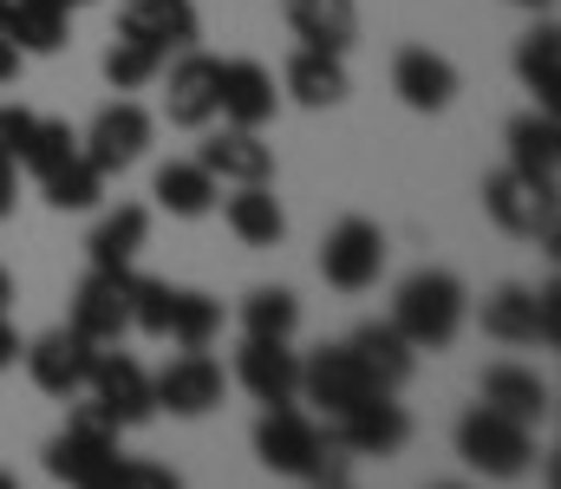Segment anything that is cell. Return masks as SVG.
Listing matches in <instances>:
<instances>
[{
  "label": "cell",
  "instance_id": "obj_35",
  "mask_svg": "<svg viewBox=\"0 0 561 489\" xmlns=\"http://www.w3.org/2000/svg\"><path fill=\"white\" fill-rule=\"evenodd\" d=\"M66 158H79V131H72L66 118H39V125H33V138H26V151H20V170L53 176Z\"/></svg>",
  "mask_w": 561,
  "mask_h": 489
},
{
  "label": "cell",
  "instance_id": "obj_38",
  "mask_svg": "<svg viewBox=\"0 0 561 489\" xmlns=\"http://www.w3.org/2000/svg\"><path fill=\"white\" fill-rule=\"evenodd\" d=\"M33 112H20V105H0V163H20L26 151V138H33Z\"/></svg>",
  "mask_w": 561,
  "mask_h": 489
},
{
  "label": "cell",
  "instance_id": "obj_28",
  "mask_svg": "<svg viewBox=\"0 0 561 489\" xmlns=\"http://www.w3.org/2000/svg\"><path fill=\"white\" fill-rule=\"evenodd\" d=\"M144 235H150V209L144 202H118L99 229H92V268H105V275H118V268H131L144 248Z\"/></svg>",
  "mask_w": 561,
  "mask_h": 489
},
{
  "label": "cell",
  "instance_id": "obj_30",
  "mask_svg": "<svg viewBox=\"0 0 561 489\" xmlns=\"http://www.w3.org/2000/svg\"><path fill=\"white\" fill-rule=\"evenodd\" d=\"M516 72H523V85L536 92V105L542 112H556V92H561V33L542 20L536 33H523V46H516Z\"/></svg>",
  "mask_w": 561,
  "mask_h": 489
},
{
  "label": "cell",
  "instance_id": "obj_42",
  "mask_svg": "<svg viewBox=\"0 0 561 489\" xmlns=\"http://www.w3.org/2000/svg\"><path fill=\"white\" fill-rule=\"evenodd\" d=\"M13 72H20V53H13V39H7V33H0V85H7V79H13Z\"/></svg>",
  "mask_w": 561,
  "mask_h": 489
},
{
  "label": "cell",
  "instance_id": "obj_40",
  "mask_svg": "<svg viewBox=\"0 0 561 489\" xmlns=\"http://www.w3.org/2000/svg\"><path fill=\"white\" fill-rule=\"evenodd\" d=\"M20 202V163H0V216H13Z\"/></svg>",
  "mask_w": 561,
  "mask_h": 489
},
{
  "label": "cell",
  "instance_id": "obj_5",
  "mask_svg": "<svg viewBox=\"0 0 561 489\" xmlns=\"http://www.w3.org/2000/svg\"><path fill=\"white\" fill-rule=\"evenodd\" d=\"M320 275H327V288H340V294L379 288V275H386V235H379V222H366V216L333 222L327 242H320Z\"/></svg>",
  "mask_w": 561,
  "mask_h": 489
},
{
  "label": "cell",
  "instance_id": "obj_16",
  "mask_svg": "<svg viewBox=\"0 0 561 489\" xmlns=\"http://www.w3.org/2000/svg\"><path fill=\"white\" fill-rule=\"evenodd\" d=\"M346 352L359 359V372L373 379V392H399V385L419 372V346H412L392 321H366L346 339Z\"/></svg>",
  "mask_w": 561,
  "mask_h": 489
},
{
  "label": "cell",
  "instance_id": "obj_19",
  "mask_svg": "<svg viewBox=\"0 0 561 489\" xmlns=\"http://www.w3.org/2000/svg\"><path fill=\"white\" fill-rule=\"evenodd\" d=\"M118 39H144L157 53L196 46V7L190 0H125L118 7Z\"/></svg>",
  "mask_w": 561,
  "mask_h": 489
},
{
  "label": "cell",
  "instance_id": "obj_21",
  "mask_svg": "<svg viewBox=\"0 0 561 489\" xmlns=\"http://www.w3.org/2000/svg\"><path fill=\"white\" fill-rule=\"evenodd\" d=\"M287 26L307 53H340L359 39V7L353 0H287Z\"/></svg>",
  "mask_w": 561,
  "mask_h": 489
},
{
  "label": "cell",
  "instance_id": "obj_26",
  "mask_svg": "<svg viewBox=\"0 0 561 489\" xmlns=\"http://www.w3.org/2000/svg\"><path fill=\"white\" fill-rule=\"evenodd\" d=\"M483 405L516 418V424H542L549 418V385L529 365H490L483 372Z\"/></svg>",
  "mask_w": 561,
  "mask_h": 489
},
{
  "label": "cell",
  "instance_id": "obj_7",
  "mask_svg": "<svg viewBox=\"0 0 561 489\" xmlns=\"http://www.w3.org/2000/svg\"><path fill=\"white\" fill-rule=\"evenodd\" d=\"M222 392H229V379H222V365H216L203 346H183V352L150 379V398H157V411H170V418H209V411L222 405Z\"/></svg>",
  "mask_w": 561,
  "mask_h": 489
},
{
  "label": "cell",
  "instance_id": "obj_20",
  "mask_svg": "<svg viewBox=\"0 0 561 489\" xmlns=\"http://www.w3.org/2000/svg\"><path fill=\"white\" fill-rule=\"evenodd\" d=\"M392 92H399L412 112H444V105L457 98V66H450L444 53H431V46H405V53L392 59Z\"/></svg>",
  "mask_w": 561,
  "mask_h": 489
},
{
  "label": "cell",
  "instance_id": "obj_37",
  "mask_svg": "<svg viewBox=\"0 0 561 489\" xmlns=\"http://www.w3.org/2000/svg\"><path fill=\"white\" fill-rule=\"evenodd\" d=\"M170 281H144V275H131V326L138 333H150V339H163V326H170Z\"/></svg>",
  "mask_w": 561,
  "mask_h": 489
},
{
  "label": "cell",
  "instance_id": "obj_12",
  "mask_svg": "<svg viewBox=\"0 0 561 489\" xmlns=\"http://www.w3.org/2000/svg\"><path fill=\"white\" fill-rule=\"evenodd\" d=\"M85 385H92V398L118 418V431H131V424H150L157 418V398H150V372H144L131 352H92V372H85Z\"/></svg>",
  "mask_w": 561,
  "mask_h": 489
},
{
  "label": "cell",
  "instance_id": "obj_39",
  "mask_svg": "<svg viewBox=\"0 0 561 489\" xmlns=\"http://www.w3.org/2000/svg\"><path fill=\"white\" fill-rule=\"evenodd\" d=\"M72 424H79V431H99V438H118V418H112L99 398H92V405H79V411H72Z\"/></svg>",
  "mask_w": 561,
  "mask_h": 489
},
{
  "label": "cell",
  "instance_id": "obj_48",
  "mask_svg": "<svg viewBox=\"0 0 561 489\" xmlns=\"http://www.w3.org/2000/svg\"><path fill=\"white\" fill-rule=\"evenodd\" d=\"M313 489H346V484H313Z\"/></svg>",
  "mask_w": 561,
  "mask_h": 489
},
{
  "label": "cell",
  "instance_id": "obj_1",
  "mask_svg": "<svg viewBox=\"0 0 561 489\" xmlns=\"http://www.w3.org/2000/svg\"><path fill=\"white\" fill-rule=\"evenodd\" d=\"M255 457L275 477H300V484H346V451L333 444V431H320L307 411L294 405H268L255 424Z\"/></svg>",
  "mask_w": 561,
  "mask_h": 489
},
{
  "label": "cell",
  "instance_id": "obj_29",
  "mask_svg": "<svg viewBox=\"0 0 561 489\" xmlns=\"http://www.w3.org/2000/svg\"><path fill=\"white\" fill-rule=\"evenodd\" d=\"M0 33L13 39L20 59H26V53H59V46L72 39V33H66V7H46V0H13Z\"/></svg>",
  "mask_w": 561,
  "mask_h": 489
},
{
  "label": "cell",
  "instance_id": "obj_41",
  "mask_svg": "<svg viewBox=\"0 0 561 489\" xmlns=\"http://www.w3.org/2000/svg\"><path fill=\"white\" fill-rule=\"evenodd\" d=\"M20 346H26V339H20V333H13V321L0 314V372H7L13 359H20Z\"/></svg>",
  "mask_w": 561,
  "mask_h": 489
},
{
  "label": "cell",
  "instance_id": "obj_32",
  "mask_svg": "<svg viewBox=\"0 0 561 489\" xmlns=\"http://www.w3.org/2000/svg\"><path fill=\"white\" fill-rule=\"evenodd\" d=\"M294 326H300V301L287 288H255L242 301V333L249 339H294Z\"/></svg>",
  "mask_w": 561,
  "mask_h": 489
},
{
  "label": "cell",
  "instance_id": "obj_8",
  "mask_svg": "<svg viewBox=\"0 0 561 489\" xmlns=\"http://www.w3.org/2000/svg\"><path fill=\"white\" fill-rule=\"evenodd\" d=\"M327 431L346 457H399L405 438H412V418H405V405H392V392H373L353 411L327 418Z\"/></svg>",
  "mask_w": 561,
  "mask_h": 489
},
{
  "label": "cell",
  "instance_id": "obj_25",
  "mask_svg": "<svg viewBox=\"0 0 561 489\" xmlns=\"http://www.w3.org/2000/svg\"><path fill=\"white\" fill-rule=\"evenodd\" d=\"M353 85H346V59L340 53H294L287 59V98L294 105H307V112H333L340 98H346Z\"/></svg>",
  "mask_w": 561,
  "mask_h": 489
},
{
  "label": "cell",
  "instance_id": "obj_6",
  "mask_svg": "<svg viewBox=\"0 0 561 489\" xmlns=\"http://www.w3.org/2000/svg\"><path fill=\"white\" fill-rule=\"evenodd\" d=\"M483 333L503 346H556L561 339V294L549 288H496L483 301Z\"/></svg>",
  "mask_w": 561,
  "mask_h": 489
},
{
  "label": "cell",
  "instance_id": "obj_9",
  "mask_svg": "<svg viewBox=\"0 0 561 489\" xmlns=\"http://www.w3.org/2000/svg\"><path fill=\"white\" fill-rule=\"evenodd\" d=\"M72 333L92 339V346H118L131 333V268H118V275L92 268L79 281V294H72Z\"/></svg>",
  "mask_w": 561,
  "mask_h": 489
},
{
  "label": "cell",
  "instance_id": "obj_13",
  "mask_svg": "<svg viewBox=\"0 0 561 489\" xmlns=\"http://www.w3.org/2000/svg\"><path fill=\"white\" fill-rule=\"evenodd\" d=\"M216 79H222V59L183 46V59H176L170 79H163V118H170L176 131H203V125L216 118Z\"/></svg>",
  "mask_w": 561,
  "mask_h": 489
},
{
  "label": "cell",
  "instance_id": "obj_31",
  "mask_svg": "<svg viewBox=\"0 0 561 489\" xmlns=\"http://www.w3.org/2000/svg\"><path fill=\"white\" fill-rule=\"evenodd\" d=\"M222 333V301H209V294H196V288H176L170 294V326H163V339H176V346H209Z\"/></svg>",
  "mask_w": 561,
  "mask_h": 489
},
{
  "label": "cell",
  "instance_id": "obj_15",
  "mask_svg": "<svg viewBox=\"0 0 561 489\" xmlns=\"http://www.w3.org/2000/svg\"><path fill=\"white\" fill-rule=\"evenodd\" d=\"M300 398L320 405L327 418H340V411H353L359 398H373V379L359 372V359H353L346 346H320L313 359H300Z\"/></svg>",
  "mask_w": 561,
  "mask_h": 489
},
{
  "label": "cell",
  "instance_id": "obj_23",
  "mask_svg": "<svg viewBox=\"0 0 561 489\" xmlns=\"http://www.w3.org/2000/svg\"><path fill=\"white\" fill-rule=\"evenodd\" d=\"M112 457H118V438L79 431V424H66V431L46 444V470H53L59 484H72V489H92L105 470H112Z\"/></svg>",
  "mask_w": 561,
  "mask_h": 489
},
{
  "label": "cell",
  "instance_id": "obj_44",
  "mask_svg": "<svg viewBox=\"0 0 561 489\" xmlns=\"http://www.w3.org/2000/svg\"><path fill=\"white\" fill-rule=\"evenodd\" d=\"M510 7H536V13H542V7H549V0H510Z\"/></svg>",
  "mask_w": 561,
  "mask_h": 489
},
{
  "label": "cell",
  "instance_id": "obj_43",
  "mask_svg": "<svg viewBox=\"0 0 561 489\" xmlns=\"http://www.w3.org/2000/svg\"><path fill=\"white\" fill-rule=\"evenodd\" d=\"M7 301H13V275L0 268V314H7Z\"/></svg>",
  "mask_w": 561,
  "mask_h": 489
},
{
  "label": "cell",
  "instance_id": "obj_22",
  "mask_svg": "<svg viewBox=\"0 0 561 489\" xmlns=\"http://www.w3.org/2000/svg\"><path fill=\"white\" fill-rule=\"evenodd\" d=\"M196 163L216 176V183H268L275 176V151L262 144V131H216L203 151H196Z\"/></svg>",
  "mask_w": 561,
  "mask_h": 489
},
{
  "label": "cell",
  "instance_id": "obj_2",
  "mask_svg": "<svg viewBox=\"0 0 561 489\" xmlns=\"http://www.w3.org/2000/svg\"><path fill=\"white\" fill-rule=\"evenodd\" d=\"M463 314H470V301H463V281H457V275H444V268H419V275L399 281L392 326H399L419 352H444V346L457 339Z\"/></svg>",
  "mask_w": 561,
  "mask_h": 489
},
{
  "label": "cell",
  "instance_id": "obj_45",
  "mask_svg": "<svg viewBox=\"0 0 561 489\" xmlns=\"http://www.w3.org/2000/svg\"><path fill=\"white\" fill-rule=\"evenodd\" d=\"M46 7H66V13H72V7H85V0H46Z\"/></svg>",
  "mask_w": 561,
  "mask_h": 489
},
{
  "label": "cell",
  "instance_id": "obj_3",
  "mask_svg": "<svg viewBox=\"0 0 561 489\" xmlns=\"http://www.w3.org/2000/svg\"><path fill=\"white\" fill-rule=\"evenodd\" d=\"M457 457H463L470 470L510 484V477H523V470L536 464V438H529V424H516V418L477 405V411H463V424H457Z\"/></svg>",
  "mask_w": 561,
  "mask_h": 489
},
{
  "label": "cell",
  "instance_id": "obj_18",
  "mask_svg": "<svg viewBox=\"0 0 561 489\" xmlns=\"http://www.w3.org/2000/svg\"><path fill=\"white\" fill-rule=\"evenodd\" d=\"M510 170L516 176H529L536 189H561V125L556 112H523L516 125H510Z\"/></svg>",
  "mask_w": 561,
  "mask_h": 489
},
{
  "label": "cell",
  "instance_id": "obj_34",
  "mask_svg": "<svg viewBox=\"0 0 561 489\" xmlns=\"http://www.w3.org/2000/svg\"><path fill=\"white\" fill-rule=\"evenodd\" d=\"M39 189H46V202H53V209H92V202L105 196V176H99V170L85 163V151H79V158L59 163L53 176H39Z\"/></svg>",
  "mask_w": 561,
  "mask_h": 489
},
{
  "label": "cell",
  "instance_id": "obj_49",
  "mask_svg": "<svg viewBox=\"0 0 561 489\" xmlns=\"http://www.w3.org/2000/svg\"><path fill=\"white\" fill-rule=\"evenodd\" d=\"M431 489H463V484H431Z\"/></svg>",
  "mask_w": 561,
  "mask_h": 489
},
{
  "label": "cell",
  "instance_id": "obj_11",
  "mask_svg": "<svg viewBox=\"0 0 561 489\" xmlns=\"http://www.w3.org/2000/svg\"><path fill=\"white\" fill-rule=\"evenodd\" d=\"M92 339H79L72 326H53V333H39L33 346H20V359H26V379L46 392V398H79L85 392V372H92Z\"/></svg>",
  "mask_w": 561,
  "mask_h": 489
},
{
  "label": "cell",
  "instance_id": "obj_14",
  "mask_svg": "<svg viewBox=\"0 0 561 489\" xmlns=\"http://www.w3.org/2000/svg\"><path fill=\"white\" fill-rule=\"evenodd\" d=\"M280 92H275V72L255 66V59H222V79H216V118L236 125V131H262L275 118Z\"/></svg>",
  "mask_w": 561,
  "mask_h": 489
},
{
  "label": "cell",
  "instance_id": "obj_33",
  "mask_svg": "<svg viewBox=\"0 0 561 489\" xmlns=\"http://www.w3.org/2000/svg\"><path fill=\"white\" fill-rule=\"evenodd\" d=\"M163 66H170V53H157L144 39H112V53H105V79L118 92H144L150 79H163Z\"/></svg>",
  "mask_w": 561,
  "mask_h": 489
},
{
  "label": "cell",
  "instance_id": "obj_46",
  "mask_svg": "<svg viewBox=\"0 0 561 489\" xmlns=\"http://www.w3.org/2000/svg\"><path fill=\"white\" fill-rule=\"evenodd\" d=\"M7 7H13V0H0V26H7Z\"/></svg>",
  "mask_w": 561,
  "mask_h": 489
},
{
  "label": "cell",
  "instance_id": "obj_10",
  "mask_svg": "<svg viewBox=\"0 0 561 489\" xmlns=\"http://www.w3.org/2000/svg\"><path fill=\"white\" fill-rule=\"evenodd\" d=\"M150 112L144 105H131V98H118V105H105L99 118H92V131L79 138V151H85V163L99 170V176H118V170H131V163L150 151Z\"/></svg>",
  "mask_w": 561,
  "mask_h": 489
},
{
  "label": "cell",
  "instance_id": "obj_24",
  "mask_svg": "<svg viewBox=\"0 0 561 489\" xmlns=\"http://www.w3.org/2000/svg\"><path fill=\"white\" fill-rule=\"evenodd\" d=\"M222 222H229V235L242 248H275L280 235H287V216H280L268 183H236V196L222 202Z\"/></svg>",
  "mask_w": 561,
  "mask_h": 489
},
{
  "label": "cell",
  "instance_id": "obj_4",
  "mask_svg": "<svg viewBox=\"0 0 561 489\" xmlns=\"http://www.w3.org/2000/svg\"><path fill=\"white\" fill-rule=\"evenodd\" d=\"M483 216H490L503 235L542 242V248L556 255V189H536V183L516 176V170H490V176H483Z\"/></svg>",
  "mask_w": 561,
  "mask_h": 489
},
{
  "label": "cell",
  "instance_id": "obj_36",
  "mask_svg": "<svg viewBox=\"0 0 561 489\" xmlns=\"http://www.w3.org/2000/svg\"><path fill=\"white\" fill-rule=\"evenodd\" d=\"M92 489H183V477L163 470V464H150V457H112V470Z\"/></svg>",
  "mask_w": 561,
  "mask_h": 489
},
{
  "label": "cell",
  "instance_id": "obj_47",
  "mask_svg": "<svg viewBox=\"0 0 561 489\" xmlns=\"http://www.w3.org/2000/svg\"><path fill=\"white\" fill-rule=\"evenodd\" d=\"M0 489H20V484H13V477H0Z\"/></svg>",
  "mask_w": 561,
  "mask_h": 489
},
{
  "label": "cell",
  "instance_id": "obj_27",
  "mask_svg": "<svg viewBox=\"0 0 561 489\" xmlns=\"http://www.w3.org/2000/svg\"><path fill=\"white\" fill-rule=\"evenodd\" d=\"M150 196H157V209H170V216L196 222V216H209V209L222 202V183H216L203 163H163V170H157V183H150Z\"/></svg>",
  "mask_w": 561,
  "mask_h": 489
},
{
  "label": "cell",
  "instance_id": "obj_17",
  "mask_svg": "<svg viewBox=\"0 0 561 489\" xmlns=\"http://www.w3.org/2000/svg\"><path fill=\"white\" fill-rule=\"evenodd\" d=\"M236 379H242V392L262 398V405H294V398H300V359L287 352V339H242Z\"/></svg>",
  "mask_w": 561,
  "mask_h": 489
}]
</instances>
